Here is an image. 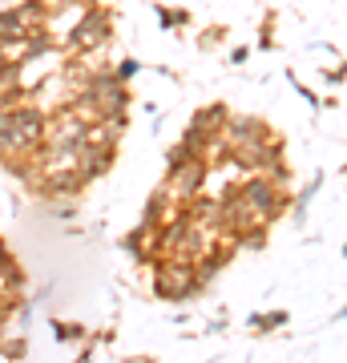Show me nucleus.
I'll return each instance as SVG.
<instances>
[{"mask_svg":"<svg viewBox=\"0 0 347 363\" xmlns=\"http://www.w3.org/2000/svg\"><path fill=\"white\" fill-rule=\"evenodd\" d=\"M53 327H57V339H61V343H69V339H81V335H85L77 323H53Z\"/></svg>","mask_w":347,"mask_h":363,"instance_id":"obj_7","label":"nucleus"},{"mask_svg":"<svg viewBox=\"0 0 347 363\" xmlns=\"http://www.w3.org/2000/svg\"><path fill=\"white\" fill-rule=\"evenodd\" d=\"M198 286L202 283H198L194 267H186V262H162V267H158V279H154L158 298H190Z\"/></svg>","mask_w":347,"mask_h":363,"instance_id":"obj_2","label":"nucleus"},{"mask_svg":"<svg viewBox=\"0 0 347 363\" xmlns=\"http://www.w3.org/2000/svg\"><path fill=\"white\" fill-rule=\"evenodd\" d=\"M4 351H9L13 359H21V355H25V339H13V343H4Z\"/></svg>","mask_w":347,"mask_h":363,"instance_id":"obj_9","label":"nucleus"},{"mask_svg":"<svg viewBox=\"0 0 347 363\" xmlns=\"http://www.w3.org/2000/svg\"><path fill=\"white\" fill-rule=\"evenodd\" d=\"M9 117H13V138L21 150H33V145L45 142V117H40V109H9Z\"/></svg>","mask_w":347,"mask_h":363,"instance_id":"obj_4","label":"nucleus"},{"mask_svg":"<svg viewBox=\"0 0 347 363\" xmlns=\"http://www.w3.org/2000/svg\"><path fill=\"white\" fill-rule=\"evenodd\" d=\"M69 37H73V49H77V52H89V49H97V45H105V40H109V13L89 9L85 21H81Z\"/></svg>","mask_w":347,"mask_h":363,"instance_id":"obj_3","label":"nucleus"},{"mask_svg":"<svg viewBox=\"0 0 347 363\" xmlns=\"http://www.w3.org/2000/svg\"><path fill=\"white\" fill-rule=\"evenodd\" d=\"M9 262H13V255H9V247H4V242H0V274H4V267H9Z\"/></svg>","mask_w":347,"mask_h":363,"instance_id":"obj_10","label":"nucleus"},{"mask_svg":"<svg viewBox=\"0 0 347 363\" xmlns=\"http://www.w3.org/2000/svg\"><path fill=\"white\" fill-rule=\"evenodd\" d=\"M238 198L246 202V210H250L258 222L275 218V214L287 206V194L279 190V182H267V178H250L243 190H238Z\"/></svg>","mask_w":347,"mask_h":363,"instance_id":"obj_1","label":"nucleus"},{"mask_svg":"<svg viewBox=\"0 0 347 363\" xmlns=\"http://www.w3.org/2000/svg\"><path fill=\"white\" fill-rule=\"evenodd\" d=\"M28 28L21 25V16L16 13H0V45H4V40H16V37H25Z\"/></svg>","mask_w":347,"mask_h":363,"instance_id":"obj_6","label":"nucleus"},{"mask_svg":"<svg viewBox=\"0 0 347 363\" xmlns=\"http://www.w3.org/2000/svg\"><path fill=\"white\" fill-rule=\"evenodd\" d=\"M16 16H21V25L28 28V33H33V28L40 25V21H45V4H40V0H25V4H21V9H13Z\"/></svg>","mask_w":347,"mask_h":363,"instance_id":"obj_5","label":"nucleus"},{"mask_svg":"<svg viewBox=\"0 0 347 363\" xmlns=\"http://www.w3.org/2000/svg\"><path fill=\"white\" fill-rule=\"evenodd\" d=\"M138 69H142V65H138V61H121V65H117V73H114V77H117V81H129V77H133V73H138Z\"/></svg>","mask_w":347,"mask_h":363,"instance_id":"obj_8","label":"nucleus"}]
</instances>
